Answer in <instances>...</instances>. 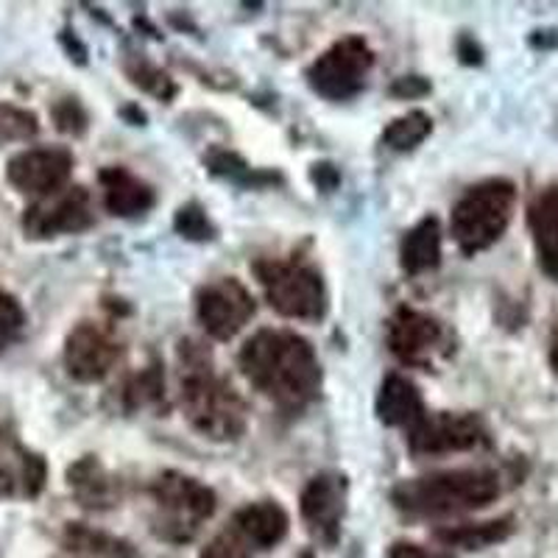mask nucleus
I'll return each mask as SVG.
<instances>
[{"mask_svg": "<svg viewBox=\"0 0 558 558\" xmlns=\"http://www.w3.org/2000/svg\"><path fill=\"white\" fill-rule=\"evenodd\" d=\"M257 313V302L235 277L213 279L196 293V316L209 338L232 341Z\"/></svg>", "mask_w": 558, "mask_h": 558, "instance_id": "9b49d317", "label": "nucleus"}, {"mask_svg": "<svg viewBox=\"0 0 558 558\" xmlns=\"http://www.w3.org/2000/svg\"><path fill=\"white\" fill-rule=\"evenodd\" d=\"M517 187L508 179H486L472 184L452 207L450 232L456 246L463 254L486 252L506 235L508 223L514 218Z\"/></svg>", "mask_w": 558, "mask_h": 558, "instance_id": "20e7f679", "label": "nucleus"}, {"mask_svg": "<svg viewBox=\"0 0 558 558\" xmlns=\"http://www.w3.org/2000/svg\"><path fill=\"white\" fill-rule=\"evenodd\" d=\"M48 481V463L43 456L26 450L23 445H14L9 452V463L0 470V483L9 495L20 497H37Z\"/></svg>", "mask_w": 558, "mask_h": 558, "instance_id": "4be33fe9", "label": "nucleus"}, {"mask_svg": "<svg viewBox=\"0 0 558 558\" xmlns=\"http://www.w3.org/2000/svg\"><path fill=\"white\" fill-rule=\"evenodd\" d=\"M148 492L157 508L154 531L168 542H191L218 508L216 492L207 483L177 470L159 472Z\"/></svg>", "mask_w": 558, "mask_h": 558, "instance_id": "423d86ee", "label": "nucleus"}, {"mask_svg": "<svg viewBox=\"0 0 558 558\" xmlns=\"http://www.w3.org/2000/svg\"><path fill=\"white\" fill-rule=\"evenodd\" d=\"M408 450L416 458H441L472 452L488 445V430L475 413H427L416 427L405 433Z\"/></svg>", "mask_w": 558, "mask_h": 558, "instance_id": "1a4fd4ad", "label": "nucleus"}, {"mask_svg": "<svg viewBox=\"0 0 558 558\" xmlns=\"http://www.w3.org/2000/svg\"><path fill=\"white\" fill-rule=\"evenodd\" d=\"M299 511L307 531L324 545H336L341 536V522L347 514V477L338 472H322L311 477L299 497Z\"/></svg>", "mask_w": 558, "mask_h": 558, "instance_id": "4468645a", "label": "nucleus"}, {"mask_svg": "<svg viewBox=\"0 0 558 558\" xmlns=\"http://www.w3.org/2000/svg\"><path fill=\"white\" fill-rule=\"evenodd\" d=\"M173 229H177L184 241L204 243V241H213V238H216V227H213V221H209V216L204 213L202 204H196V202L184 204V207L177 209Z\"/></svg>", "mask_w": 558, "mask_h": 558, "instance_id": "c85d7f7f", "label": "nucleus"}, {"mask_svg": "<svg viewBox=\"0 0 558 558\" xmlns=\"http://www.w3.org/2000/svg\"><path fill=\"white\" fill-rule=\"evenodd\" d=\"M388 349L405 366L430 368L452 352V336L445 322L416 307H400L388 318Z\"/></svg>", "mask_w": 558, "mask_h": 558, "instance_id": "6e6552de", "label": "nucleus"}, {"mask_svg": "<svg viewBox=\"0 0 558 558\" xmlns=\"http://www.w3.org/2000/svg\"><path fill=\"white\" fill-rule=\"evenodd\" d=\"M104 191V207L118 218H137L146 216L148 209L157 204V193L146 179L134 177L129 168L109 166L98 173Z\"/></svg>", "mask_w": 558, "mask_h": 558, "instance_id": "f3484780", "label": "nucleus"}, {"mask_svg": "<svg viewBox=\"0 0 558 558\" xmlns=\"http://www.w3.org/2000/svg\"><path fill=\"white\" fill-rule=\"evenodd\" d=\"M39 134V118L26 107L0 101V146L3 143H28Z\"/></svg>", "mask_w": 558, "mask_h": 558, "instance_id": "a878e982", "label": "nucleus"}, {"mask_svg": "<svg viewBox=\"0 0 558 558\" xmlns=\"http://www.w3.org/2000/svg\"><path fill=\"white\" fill-rule=\"evenodd\" d=\"M550 366H553V372L558 375V330H556V336H553V341H550Z\"/></svg>", "mask_w": 558, "mask_h": 558, "instance_id": "e433bc0d", "label": "nucleus"}, {"mask_svg": "<svg viewBox=\"0 0 558 558\" xmlns=\"http://www.w3.org/2000/svg\"><path fill=\"white\" fill-rule=\"evenodd\" d=\"M51 118H53V126H57L62 134H70V137H82L89 126L87 109H84V104L73 96L59 98L51 109Z\"/></svg>", "mask_w": 558, "mask_h": 558, "instance_id": "7c9ffc66", "label": "nucleus"}, {"mask_svg": "<svg viewBox=\"0 0 558 558\" xmlns=\"http://www.w3.org/2000/svg\"><path fill=\"white\" fill-rule=\"evenodd\" d=\"M198 558H254V553L252 547L243 545V542L238 539L235 533L227 531V533H218L216 539H209Z\"/></svg>", "mask_w": 558, "mask_h": 558, "instance_id": "2f4dec72", "label": "nucleus"}, {"mask_svg": "<svg viewBox=\"0 0 558 558\" xmlns=\"http://www.w3.org/2000/svg\"><path fill=\"white\" fill-rule=\"evenodd\" d=\"M96 223L93 196L82 184H68L53 196L37 198L23 213V232L32 241H53L62 235H78Z\"/></svg>", "mask_w": 558, "mask_h": 558, "instance_id": "9d476101", "label": "nucleus"}, {"mask_svg": "<svg viewBox=\"0 0 558 558\" xmlns=\"http://www.w3.org/2000/svg\"><path fill=\"white\" fill-rule=\"evenodd\" d=\"M76 159L62 146H37L14 154L7 162V179L17 193L45 198L68 187Z\"/></svg>", "mask_w": 558, "mask_h": 558, "instance_id": "ddd939ff", "label": "nucleus"}, {"mask_svg": "<svg viewBox=\"0 0 558 558\" xmlns=\"http://www.w3.org/2000/svg\"><path fill=\"white\" fill-rule=\"evenodd\" d=\"M391 93L397 98H418L430 93V82H425L422 76H402L397 78V84L391 87Z\"/></svg>", "mask_w": 558, "mask_h": 558, "instance_id": "72a5a7b5", "label": "nucleus"}, {"mask_svg": "<svg viewBox=\"0 0 558 558\" xmlns=\"http://www.w3.org/2000/svg\"><path fill=\"white\" fill-rule=\"evenodd\" d=\"M14 447V438L9 436V430H7V425H3V422H0V452H9Z\"/></svg>", "mask_w": 558, "mask_h": 558, "instance_id": "c9c22d12", "label": "nucleus"}, {"mask_svg": "<svg viewBox=\"0 0 558 558\" xmlns=\"http://www.w3.org/2000/svg\"><path fill=\"white\" fill-rule=\"evenodd\" d=\"M62 547L82 558H143L132 542L84 522H68L62 527Z\"/></svg>", "mask_w": 558, "mask_h": 558, "instance_id": "aec40b11", "label": "nucleus"}, {"mask_svg": "<svg viewBox=\"0 0 558 558\" xmlns=\"http://www.w3.org/2000/svg\"><path fill=\"white\" fill-rule=\"evenodd\" d=\"M243 377L288 413L305 411L322 391V363L307 338L293 330H257L238 355Z\"/></svg>", "mask_w": 558, "mask_h": 558, "instance_id": "f257e3e1", "label": "nucleus"}, {"mask_svg": "<svg viewBox=\"0 0 558 558\" xmlns=\"http://www.w3.org/2000/svg\"><path fill=\"white\" fill-rule=\"evenodd\" d=\"M162 393H166V383H162V375H159V366H148L146 372H140L137 377L126 383V405L129 408H146L151 402L162 400Z\"/></svg>", "mask_w": 558, "mask_h": 558, "instance_id": "c756f323", "label": "nucleus"}, {"mask_svg": "<svg viewBox=\"0 0 558 558\" xmlns=\"http://www.w3.org/2000/svg\"><path fill=\"white\" fill-rule=\"evenodd\" d=\"M388 558H456L447 550H433V547L416 545V542H393L388 547Z\"/></svg>", "mask_w": 558, "mask_h": 558, "instance_id": "473e14b6", "label": "nucleus"}, {"mask_svg": "<svg viewBox=\"0 0 558 558\" xmlns=\"http://www.w3.org/2000/svg\"><path fill=\"white\" fill-rule=\"evenodd\" d=\"M527 227H531L539 268L553 282H558V184L533 198L527 209Z\"/></svg>", "mask_w": 558, "mask_h": 558, "instance_id": "6ab92c4d", "label": "nucleus"}, {"mask_svg": "<svg viewBox=\"0 0 558 558\" xmlns=\"http://www.w3.org/2000/svg\"><path fill=\"white\" fill-rule=\"evenodd\" d=\"M64 372L76 383L93 386L109 377L114 363L121 361V341L104 324L78 322L64 338Z\"/></svg>", "mask_w": 558, "mask_h": 558, "instance_id": "f8f14e48", "label": "nucleus"}, {"mask_svg": "<svg viewBox=\"0 0 558 558\" xmlns=\"http://www.w3.org/2000/svg\"><path fill=\"white\" fill-rule=\"evenodd\" d=\"M28 316L20 305V299L9 291H0V352H7L9 347L23 338L26 332Z\"/></svg>", "mask_w": 558, "mask_h": 558, "instance_id": "cd10ccee", "label": "nucleus"}, {"mask_svg": "<svg viewBox=\"0 0 558 558\" xmlns=\"http://www.w3.org/2000/svg\"><path fill=\"white\" fill-rule=\"evenodd\" d=\"M204 162H207V168L216 173V177L229 179V182H235V184H252V187H263V184H268V182H277V177H274V173L254 171V168H248L246 159L238 157L235 151H227V148H216V151H209Z\"/></svg>", "mask_w": 558, "mask_h": 558, "instance_id": "393cba45", "label": "nucleus"}, {"mask_svg": "<svg viewBox=\"0 0 558 558\" xmlns=\"http://www.w3.org/2000/svg\"><path fill=\"white\" fill-rule=\"evenodd\" d=\"M288 527H291V517L286 508L274 500H257L238 508L229 531L252 550H274L288 536Z\"/></svg>", "mask_w": 558, "mask_h": 558, "instance_id": "2eb2a0df", "label": "nucleus"}, {"mask_svg": "<svg viewBox=\"0 0 558 558\" xmlns=\"http://www.w3.org/2000/svg\"><path fill=\"white\" fill-rule=\"evenodd\" d=\"M126 76L137 84L140 89H146L151 96L171 101L177 96V84L171 82L166 70H159L157 64L148 62L146 57H129L126 59Z\"/></svg>", "mask_w": 558, "mask_h": 558, "instance_id": "bb28decb", "label": "nucleus"}, {"mask_svg": "<svg viewBox=\"0 0 558 558\" xmlns=\"http://www.w3.org/2000/svg\"><path fill=\"white\" fill-rule=\"evenodd\" d=\"M177 357L179 400L193 430L209 441H238L248 425L246 402L227 377L218 375L209 349L184 338L179 341Z\"/></svg>", "mask_w": 558, "mask_h": 558, "instance_id": "f03ea898", "label": "nucleus"}, {"mask_svg": "<svg viewBox=\"0 0 558 558\" xmlns=\"http://www.w3.org/2000/svg\"><path fill=\"white\" fill-rule=\"evenodd\" d=\"M500 497V477L492 470H445L400 481L391 502L408 517H456L481 511Z\"/></svg>", "mask_w": 558, "mask_h": 558, "instance_id": "7ed1b4c3", "label": "nucleus"}, {"mask_svg": "<svg viewBox=\"0 0 558 558\" xmlns=\"http://www.w3.org/2000/svg\"><path fill=\"white\" fill-rule=\"evenodd\" d=\"M338 179H341V177H338V171L332 166H316V168H313V182H316L322 191L330 193L332 187L338 184Z\"/></svg>", "mask_w": 558, "mask_h": 558, "instance_id": "f704fd0d", "label": "nucleus"}, {"mask_svg": "<svg viewBox=\"0 0 558 558\" xmlns=\"http://www.w3.org/2000/svg\"><path fill=\"white\" fill-rule=\"evenodd\" d=\"M375 411L383 425L402 427L405 433L427 416L425 400H422V391L416 388V383L408 380L405 375H397V372L383 380Z\"/></svg>", "mask_w": 558, "mask_h": 558, "instance_id": "a211bd4d", "label": "nucleus"}, {"mask_svg": "<svg viewBox=\"0 0 558 558\" xmlns=\"http://www.w3.org/2000/svg\"><path fill=\"white\" fill-rule=\"evenodd\" d=\"M514 525L511 517L492 522H463V525H450L436 531V539L447 547H461V550H486L492 545H500L511 536Z\"/></svg>", "mask_w": 558, "mask_h": 558, "instance_id": "5701e85b", "label": "nucleus"}, {"mask_svg": "<svg viewBox=\"0 0 558 558\" xmlns=\"http://www.w3.org/2000/svg\"><path fill=\"white\" fill-rule=\"evenodd\" d=\"M433 132V118L425 109H411V112L393 118L391 123L383 132V143H386L391 151H413L416 146H422Z\"/></svg>", "mask_w": 558, "mask_h": 558, "instance_id": "b1692460", "label": "nucleus"}, {"mask_svg": "<svg viewBox=\"0 0 558 558\" xmlns=\"http://www.w3.org/2000/svg\"><path fill=\"white\" fill-rule=\"evenodd\" d=\"M268 305L293 322H318L327 313V286L307 257H260L252 266Z\"/></svg>", "mask_w": 558, "mask_h": 558, "instance_id": "39448f33", "label": "nucleus"}, {"mask_svg": "<svg viewBox=\"0 0 558 558\" xmlns=\"http://www.w3.org/2000/svg\"><path fill=\"white\" fill-rule=\"evenodd\" d=\"M68 488L87 511H109L121 502V481L112 475L98 456H82L64 472Z\"/></svg>", "mask_w": 558, "mask_h": 558, "instance_id": "dca6fc26", "label": "nucleus"}, {"mask_svg": "<svg viewBox=\"0 0 558 558\" xmlns=\"http://www.w3.org/2000/svg\"><path fill=\"white\" fill-rule=\"evenodd\" d=\"M375 64V51L363 37H343L332 43L307 68V84L327 101H349L366 87L368 70Z\"/></svg>", "mask_w": 558, "mask_h": 558, "instance_id": "0eeeda50", "label": "nucleus"}, {"mask_svg": "<svg viewBox=\"0 0 558 558\" xmlns=\"http://www.w3.org/2000/svg\"><path fill=\"white\" fill-rule=\"evenodd\" d=\"M400 263L408 274H425L441 263V223L436 216H427L411 227L402 238Z\"/></svg>", "mask_w": 558, "mask_h": 558, "instance_id": "412c9836", "label": "nucleus"}]
</instances>
